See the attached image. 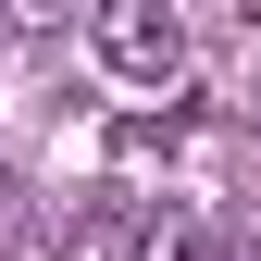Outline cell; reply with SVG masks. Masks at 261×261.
Returning <instances> with one entry per match:
<instances>
[{
	"label": "cell",
	"instance_id": "1",
	"mask_svg": "<svg viewBox=\"0 0 261 261\" xmlns=\"http://www.w3.org/2000/svg\"><path fill=\"white\" fill-rule=\"evenodd\" d=\"M87 25H100V62L124 87H149V100L187 87V13H174V0H100Z\"/></svg>",
	"mask_w": 261,
	"mask_h": 261
},
{
	"label": "cell",
	"instance_id": "2",
	"mask_svg": "<svg viewBox=\"0 0 261 261\" xmlns=\"http://www.w3.org/2000/svg\"><path fill=\"white\" fill-rule=\"evenodd\" d=\"M137 261H237V249H224V224H199V212H162V224H137Z\"/></svg>",
	"mask_w": 261,
	"mask_h": 261
},
{
	"label": "cell",
	"instance_id": "3",
	"mask_svg": "<svg viewBox=\"0 0 261 261\" xmlns=\"http://www.w3.org/2000/svg\"><path fill=\"white\" fill-rule=\"evenodd\" d=\"M174 137H187V112H174V87H162V112H124L112 124V162H162Z\"/></svg>",
	"mask_w": 261,
	"mask_h": 261
},
{
	"label": "cell",
	"instance_id": "4",
	"mask_svg": "<svg viewBox=\"0 0 261 261\" xmlns=\"http://www.w3.org/2000/svg\"><path fill=\"white\" fill-rule=\"evenodd\" d=\"M62 261H137V212H87L62 237Z\"/></svg>",
	"mask_w": 261,
	"mask_h": 261
},
{
	"label": "cell",
	"instance_id": "5",
	"mask_svg": "<svg viewBox=\"0 0 261 261\" xmlns=\"http://www.w3.org/2000/svg\"><path fill=\"white\" fill-rule=\"evenodd\" d=\"M224 112H237L249 137H261V25H249L237 50H224Z\"/></svg>",
	"mask_w": 261,
	"mask_h": 261
},
{
	"label": "cell",
	"instance_id": "6",
	"mask_svg": "<svg viewBox=\"0 0 261 261\" xmlns=\"http://www.w3.org/2000/svg\"><path fill=\"white\" fill-rule=\"evenodd\" d=\"M38 13H50V25H62V13H100V0H38Z\"/></svg>",
	"mask_w": 261,
	"mask_h": 261
},
{
	"label": "cell",
	"instance_id": "7",
	"mask_svg": "<svg viewBox=\"0 0 261 261\" xmlns=\"http://www.w3.org/2000/svg\"><path fill=\"white\" fill-rule=\"evenodd\" d=\"M0 25H13V0H0Z\"/></svg>",
	"mask_w": 261,
	"mask_h": 261
}]
</instances>
